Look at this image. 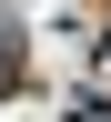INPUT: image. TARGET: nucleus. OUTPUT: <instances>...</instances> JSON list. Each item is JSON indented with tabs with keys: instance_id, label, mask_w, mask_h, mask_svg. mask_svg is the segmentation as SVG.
I'll return each mask as SVG.
<instances>
[{
	"instance_id": "nucleus-1",
	"label": "nucleus",
	"mask_w": 111,
	"mask_h": 122,
	"mask_svg": "<svg viewBox=\"0 0 111 122\" xmlns=\"http://www.w3.org/2000/svg\"><path fill=\"white\" fill-rule=\"evenodd\" d=\"M101 122H111V112H101Z\"/></svg>"
}]
</instances>
